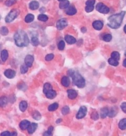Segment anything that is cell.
Segmentation results:
<instances>
[{"label": "cell", "instance_id": "obj_1", "mask_svg": "<svg viewBox=\"0 0 126 136\" xmlns=\"http://www.w3.org/2000/svg\"><path fill=\"white\" fill-rule=\"evenodd\" d=\"M125 14V11H122L120 13L114 14V15L109 17L108 19V26L111 28H113V29L119 28L121 25Z\"/></svg>", "mask_w": 126, "mask_h": 136}, {"label": "cell", "instance_id": "obj_2", "mask_svg": "<svg viewBox=\"0 0 126 136\" xmlns=\"http://www.w3.org/2000/svg\"><path fill=\"white\" fill-rule=\"evenodd\" d=\"M14 39L16 45L19 47H27L29 44L30 41L27 34L22 30H19L15 33Z\"/></svg>", "mask_w": 126, "mask_h": 136}, {"label": "cell", "instance_id": "obj_3", "mask_svg": "<svg viewBox=\"0 0 126 136\" xmlns=\"http://www.w3.org/2000/svg\"><path fill=\"white\" fill-rule=\"evenodd\" d=\"M69 76L73 79V83L79 88H83L86 86V81L83 77L79 72L70 69L68 71Z\"/></svg>", "mask_w": 126, "mask_h": 136}, {"label": "cell", "instance_id": "obj_4", "mask_svg": "<svg viewBox=\"0 0 126 136\" xmlns=\"http://www.w3.org/2000/svg\"><path fill=\"white\" fill-rule=\"evenodd\" d=\"M20 14V11L19 9H12L9 13L8 14V15L6 16V19H5V21L6 23H10L12 22L13 20H15L17 17L18 15Z\"/></svg>", "mask_w": 126, "mask_h": 136}, {"label": "cell", "instance_id": "obj_5", "mask_svg": "<svg viewBox=\"0 0 126 136\" xmlns=\"http://www.w3.org/2000/svg\"><path fill=\"white\" fill-rule=\"evenodd\" d=\"M96 9L100 13L104 14H106L110 12L109 7H108L106 5L101 3V2H99V3L97 4V6H96Z\"/></svg>", "mask_w": 126, "mask_h": 136}, {"label": "cell", "instance_id": "obj_6", "mask_svg": "<svg viewBox=\"0 0 126 136\" xmlns=\"http://www.w3.org/2000/svg\"><path fill=\"white\" fill-rule=\"evenodd\" d=\"M68 25V22L66 19H61L57 22V28L59 30H62L65 27H66Z\"/></svg>", "mask_w": 126, "mask_h": 136}, {"label": "cell", "instance_id": "obj_7", "mask_svg": "<svg viewBox=\"0 0 126 136\" xmlns=\"http://www.w3.org/2000/svg\"><path fill=\"white\" fill-rule=\"evenodd\" d=\"M87 107L86 106H81L79 109V111L76 114V118L77 119H82L83 118H84L86 115L87 113Z\"/></svg>", "mask_w": 126, "mask_h": 136}, {"label": "cell", "instance_id": "obj_8", "mask_svg": "<svg viewBox=\"0 0 126 136\" xmlns=\"http://www.w3.org/2000/svg\"><path fill=\"white\" fill-rule=\"evenodd\" d=\"M34 56L31 55H28L25 58V64L28 68H31L34 62Z\"/></svg>", "mask_w": 126, "mask_h": 136}, {"label": "cell", "instance_id": "obj_9", "mask_svg": "<svg viewBox=\"0 0 126 136\" xmlns=\"http://www.w3.org/2000/svg\"><path fill=\"white\" fill-rule=\"evenodd\" d=\"M4 75L7 78V79H11L15 77L16 72H15V70H12V69H9L5 70L4 72Z\"/></svg>", "mask_w": 126, "mask_h": 136}, {"label": "cell", "instance_id": "obj_10", "mask_svg": "<svg viewBox=\"0 0 126 136\" xmlns=\"http://www.w3.org/2000/svg\"><path fill=\"white\" fill-rule=\"evenodd\" d=\"M92 26L96 30L100 31L103 27V23L100 20H96L92 23Z\"/></svg>", "mask_w": 126, "mask_h": 136}, {"label": "cell", "instance_id": "obj_11", "mask_svg": "<svg viewBox=\"0 0 126 136\" xmlns=\"http://www.w3.org/2000/svg\"><path fill=\"white\" fill-rule=\"evenodd\" d=\"M67 94L68 97L70 99H74L75 98H76V97L78 96V93L76 90H74L70 89L67 90Z\"/></svg>", "mask_w": 126, "mask_h": 136}, {"label": "cell", "instance_id": "obj_12", "mask_svg": "<svg viewBox=\"0 0 126 136\" xmlns=\"http://www.w3.org/2000/svg\"><path fill=\"white\" fill-rule=\"evenodd\" d=\"M37 128H38V124H37L36 123H31L27 129L28 133H29L30 134H32L33 133H34V132L36 131Z\"/></svg>", "mask_w": 126, "mask_h": 136}, {"label": "cell", "instance_id": "obj_13", "mask_svg": "<svg viewBox=\"0 0 126 136\" xmlns=\"http://www.w3.org/2000/svg\"><path fill=\"white\" fill-rule=\"evenodd\" d=\"M66 14L68 15H75L77 12L76 9L75 8V7L73 6H69L68 7H67L65 11Z\"/></svg>", "mask_w": 126, "mask_h": 136}, {"label": "cell", "instance_id": "obj_14", "mask_svg": "<svg viewBox=\"0 0 126 136\" xmlns=\"http://www.w3.org/2000/svg\"><path fill=\"white\" fill-rule=\"evenodd\" d=\"M30 124V123L29 121L28 120H23L20 123V124H19V126H20V128L23 131H25L26 129H28V126Z\"/></svg>", "mask_w": 126, "mask_h": 136}, {"label": "cell", "instance_id": "obj_15", "mask_svg": "<svg viewBox=\"0 0 126 136\" xmlns=\"http://www.w3.org/2000/svg\"><path fill=\"white\" fill-rule=\"evenodd\" d=\"M65 40L68 44H73L76 42V39L73 36L70 35H66L65 36Z\"/></svg>", "mask_w": 126, "mask_h": 136}, {"label": "cell", "instance_id": "obj_16", "mask_svg": "<svg viewBox=\"0 0 126 136\" xmlns=\"http://www.w3.org/2000/svg\"><path fill=\"white\" fill-rule=\"evenodd\" d=\"M39 2L36 1H32L29 4L30 9L31 10H33V11L38 9L39 8Z\"/></svg>", "mask_w": 126, "mask_h": 136}, {"label": "cell", "instance_id": "obj_17", "mask_svg": "<svg viewBox=\"0 0 126 136\" xmlns=\"http://www.w3.org/2000/svg\"><path fill=\"white\" fill-rule=\"evenodd\" d=\"M47 99H52L55 98L57 96V93L56 91L54 90L53 89L50 90L49 91L47 92L46 94H45Z\"/></svg>", "mask_w": 126, "mask_h": 136}, {"label": "cell", "instance_id": "obj_18", "mask_svg": "<svg viewBox=\"0 0 126 136\" xmlns=\"http://www.w3.org/2000/svg\"><path fill=\"white\" fill-rule=\"evenodd\" d=\"M61 83L63 87H68L70 86V79L68 77L66 76H63L61 80Z\"/></svg>", "mask_w": 126, "mask_h": 136}, {"label": "cell", "instance_id": "obj_19", "mask_svg": "<svg viewBox=\"0 0 126 136\" xmlns=\"http://www.w3.org/2000/svg\"><path fill=\"white\" fill-rule=\"evenodd\" d=\"M7 102H8V99L6 96H1L0 97V107H6L7 104Z\"/></svg>", "mask_w": 126, "mask_h": 136}, {"label": "cell", "instance_id": "obj_20", "mask_svg": "<svg viewBox=\"0 0 126 136\" xmlns=\"http://www.w3.org/2000/svg\"><path fill=\"white\" fill-rule=\"evenodd\" d=\"M109 110L106 107H104V108L101 109L100 110V116L101 118H105L107 116H108L109 113Z\"/></svg>", "mask_w": 126, "mask_h": 136}, {"label": "cell", "instance_id": "obj_21", "mask_svg": "<svg viewBox=\"0 0 126 136\" xmlns=\"http://www.w3.org/2000/svg\"><path fill=\"white\" fill-rule=\"evenodd\" d=\"M28 107V103L25 101H22L20 102V103L19 104V109H20V111L22 112H25L27 110Z\"/></svg>", "mask_w": 126, "mask_h": 136}, {"label": "cell", "instance_id": "obj_22", "mask_svg": "<svg viewBox=\"0 0 126 136\" xmlns=\"http://www.w3.org/2000/svg\"><path fill=\"white\" fill-rule=\"evenodd\" d=\"M70 5V2L68 0H64L60 2V4H59V7L61 9H66L69 7Z\"/></svg>", "mask_w": 126, "mask_h": 136}, {"label": "cell", "instance_id": "obj_23", "mask_svg": "<svg viewBox=\"0 0 126 136\" xmlns=\"http://www.w3.org/2000/svg\"><path fill=\"white\" fill-rule=\"evenodd\" d=\"M52 90V87L50 83H46L44 85L43 87V93H44L45 94L47 93L48 91H49L50 90Z\"/></svg>", "mask_w": 126, "mask_h": 136}, {"label": "cell", "instance_id": "obj_24", "mask_svg": "<svg viewBox=\"0 0 126 136\" xmlns=\"http://www.w3.org/2000/svg\"><path fill=\"white\" fill-rule=\"evenodd\" d=\"M9 56L8 52L6 50H3L1 52V58L3 61H6L7 60Z\"/></svg>", "mask_w": 126, "mask_h": 136}, {"label": "cell", "instance_id": "obj_25", "mask_svg": "<svg viewBox=\"0 0 126 136\" xmlns=\"http://www.w3.org/2000/svg\"><path fill=\"white\" fill-rule=\"evenodd\" d=\"M119 128L121 130L126 129V118H124L121 120L119 123Z\"/></svg>", "mask_w": 126, "mask_h": 136}, {"label": "cell", "instance_id": "obj_26", "mask_svg": "<svg viewBox=\"0 0 126 136\" xmlns=\"http://www.w3.org/2000/svg\"><path fill=\"white\" fill-rule=\"evenodd\" d=\"M34 16L32 14H29L26 15L25 18V22L26 23H31L34 20Z\"/></svg>", "mask_w": 126, "mask_h": 136}, {"label": "cell", "instance_id": "obj_27", "mask_svg": "<svg viewBox=\"0 0 126 136\" xmlns=\"http://www.w3.org/2000/svg\"><path fill=\"white\" fill-rule=\"evenodd\" d=\"M59 107V104H57V102L52 104L50 105L48 107V110L50 112H54L56 111L57 109Z\"/></svg>", "mask_w": 126, "mask_h": 136}, {"label": "cell", "instance_id": "obj_28", "mask_svg": "<svg viewBox=\"0 0 126 136\" xmlns=\"http://www.w3.org/2000/svg\"><path fill=\"white\" fill-rule=\"evenodd\" d=\"M108 63L113 66H117L119 65V62H118V60H114L113 58H110L108 59Z\"/></svg>", "mask_w": 126, "mask_h": 136}, {"label": "cell", "instance_id": "obj_29", "mask_svg": "<svg viewBox=\"0 0 126 136\" xmlns=\"http://www.w3.org/2000/svg\"><path fill=\"white\" fill-rule=\"evenodd\" d=\"M33 118L36 120H39L41 118V115L39 112L34 111L33 113Z\"/></svg>", "mask_w": 126, "mask_h": 136}, {"label": "cell", "instance_id": "obj_30", "mask_svg": "<svg viewBox=\"0 0 126 136\" xmlns=\"http://www.w3.org/2000/svg\"><path fill=\"white\" fill-rule=\"evenodd\" d=\"M31 42H32V44L33 45V46H38L39 45V39L37 37L34 36L32 38V40H31Z\"/></svg>", "mask_w": 126, "mask_h": 136}, {"label": "cell", "instance_id": "obj_31", "mask_svg": "<svg viewBox=\"0 0 126 136\" xmlns=\"http://www.w3.org/2000/svg\"><path fill=\"white\" fill-rule=\"evenodd\" d=\"M38 19L39 20V21L46 22L47 21V20H48V17H47L46 15H45V14H42L38 15Z\"/></svg>", "mask_w": 126, "mask_h": 136}, {"label": "cell", "instance_id": "obj_32", "mask_svg": "<svg viewBox=\"0 0 126 136\" xmlns=\"http://www.w3.org/2000/svg\"><path fill=\"white\" fill-rule=\"evenodd\" d=\"M54 131V127L52 126H50L49 128H48L47 131L45 132L43 134V136H51L52 135V132Z\"/></svg>", "mask_w": 126, "mask_h": 136}, {"label": "cell", "instance_id": "obj_33", "mask_svg": "<svg viewBox=\"0 0 126 136\" xmlns=\"http://www.w3.org/2000/svg\"><path fill=\"white\" fill-rule=\"evenodd\" d=\"M111 56V58H113L114 59V60H118V61H119V59H120V54H119V52H112Z\"/></svg>", "mask_w": 126, "mask_h": 136}, {"label": "cell", "instance_id": "obj_34", "mask_svg": "<svg viewBox=\"0 0 126 136\" xmlns=\"http://www.w3.org/2000/svg\"><path fill=\"white\" fill-rule=\"evenodd\" d=\"M112 39V36L110 34H106L103 36V40L105 42H110Z\"/></svg>", "mask_w": 126, "mask_h": 136}, {"label": "cell", "instance_id": "obj_35", "mask_svg": "<svg viewBox=\"0 0 126 136\" xmlns=\"http://www.w3.org/2000/svg\"><path fill=\"white\" fill-rule=\"evenodd\" d=\"M0 32H1V34H2V36H6L8 34L9 30H8V29L6 27V26H2V27L1 28Z\"/></svg>", "mask_w": 126, "mask_h": 136}, {"label": "cell", "instance_id": "obj_36", "mask_svg": "<svg viewBox=\"0 0 126 136\" xmlns=\"http://www.w3.org/2000/svg\"><path fill=\"white\" fill-rule=\"evenodd\" d=\"M57 47L59 50H63V49L65 48V42H64L63 41H60V42H59V44H58Z\"/></svg>", "mask_w": 126, "mask_h": 136}, {"label": "cell", "instance_id": "obj_37", "mask_svg": "<svg viewBox=\"0 0 126 136\" xmlns=\"http://www.w3.org/2000/svg\"><path fill=\"white\" fill-rule=\"evenodd\" d=\"M28 70V67L26 65H25V64L24 65H22V66L20 67V72H21L22 74H25V73L27 72Z\"/></svg>", "mask_w": 126, "mask_h": 136}, {"label": "cell", "instance_id": "obj_38", "mask_svg": "<svg viewBox=\"0 0 126 136\" xmlns=\"http://www.w3.org/2000/svg\"><path fill=\"white\" fill-rule=\"evenodd\" d=\"M70 113V108L68 106H65L62 109V113L63 115H66Z\"/></svg>", "mask_w": 126, "mask_h": 136}, {"label": "cell", "instance_id": "obj_39", "mask_svg": "<svg viewBox=\"0 0 126 136\" xmlns=\"http://www.w3.org/2000/svg\"><path fill=\"white\" fill-rule=\"evenodd\" d=\"M117 113H118V111H117L116 109H114V108H113L111 109V111L109 112L108 116H110V117H111V118L114 117V116H115L116 115Z\"/></svg>", "mask_w": 126, "mask_h": 136}, {"label": "cell", "instance_id": "obj_40", "mask_svg": "<svg viewBox=\"0 0 126 136\" xmlns=\"http://www.w3.org/2000/svg\"><path fill=\"white\" fill-rule=\"evenodd\" d=\"M98 113L97 112L94 111L91 114V118L94 120H97L98 119Z\"/></svg>", "mask_w": 126, "mask_h": 136}, {"label": "cell", "instance_id": "obj_41", "mask_svg": "<svg viewBox=\"0 0 126 136\" xmlns=\"http://www.w3.org/2000/svg\"><path fill=\"white\" fill-rule=\"evenodd\" d=\"M16 2V0H7V1H6V2H5V4L7 6H8V7H9V6L14 5Z\"/></svg>", "mask_w": 126, "mask_h": 136}, {"label": "cell", "instance_id": "obj_42", "mask_svg": "<svg viewBox=\"0 0 126 136\" xmlns=\"http://www.w3.org/2000/svg\"><path fill=\"white\" fill-rule=\"evenodd\" d=\"M54 58V55L52 54V53H50V54H47L46 55L45 60H46V61H50L53 60Z\"/></svg>", "mask_w": 126, "mask_h": 136}, {"label": "cell", "instance_id": "obj_43", "mask_svg": "<svg viewBox=\"0 0 126 136\" xmlns=\"http://www.w3.org/2000/svg\"><path fill=\"white\" fill-rule=\"evenodd\" d=\"M94 9V6H86L85 7V10L87 12H91L93 11Z\"/></svg>", "mask_w": 126, "mask_h": 136}, {"label": "cell", "instance_id": "obj_44", "mask_svg": "<svg viewBox=\"0 0 126 136\" xmlns=\"http://www.w3.org/2000/svg\"><path fill=\"white\" fill-rule=\"evenodd\" d=\"M95 0H87L86 2V6H94Z\"/></svg>", "mask_w": 126, "mask_h": 136}, {"label": "cell", "instance_id": "obj_45", "mask_svg": "<svg viewBox=\"0 0 126 136\" xmlns=\"http://www.w3.org/2000/svg\"><path fill=\"white\" fill-rule=\"evenodd\" d=\"M121 109L125 113H126V102H123L121 105Z\"/></svg>", "mask_w": 126, "mask_h": 136}, {"label": "cell", "instance_id": "obj_46", "mask_svg": "<svg viewBox=\"0 0 126 136\" xmlns=\"http://www.w3.org/2000/svg\"><path fill=\"white\" fill-rule=\"evenodd\" d=\"M24 87H27L25 83H22V84H20V85L19 84V85H18V88H19L20 90H23V91H25V90L27 89V88H24Z\"/></svg>", "mask_w": 126, "mask_h": 136}, {"label": "cell", "instance_id": "obj_47", "mask_svg": "<svg viewBox=\"0 0 126 136\" xmlns=\"http://www.w3.org/2000/svg\"><path fill=\"white\" fill-rule=\"evenodd\" d=\"M11 133H9V131H4L3 133H1L0 135L1 136H11Z\"/></svg>", "mask_w": 126, "mask_h": 136}, {"label": "cell", "instance_id": "obj_48", "mask_svg": "<svg viewBox=\"0 0 126 136\" xmlns=\"http://www.w3.org/2000/svg\"><path fill=\"white\" fill-rule=\"evenodd\" d=\"M86 31H87V29H86V28H85V27H83V28H81V31H82V33H86Z\"/></svg>", "mask_w": 126, "mask_h": 136}, {"label": "cell", "instance_id": "obj_49", "mask_svg": "<svg viewBox=\"0 0 126 136\" xmlns=\"http://www.w3.org/2000/svg\"><path fill=\"white\" fill-rule=\"evenodd\" d=\"M123 66L125 68H126V59H125V60H124V61H123Z\"/></svg>", "mask_w": 126, "mask_h": 136}, {"label": "cell", "instance_id": "obj_50", "mask_svg": "<svg viewBox=\"0 0 126 136\" xmlns=\"http://www.w3.org/2000/svg\"><path fill=\"white\" fill-rule=\"evenodd\" d=\"M61 121H62V119H61V118H59V119H58L57 120V121H56V123L58 124V123H61Z\"/></svg>", "mask_w": 126, "mask_h": 136}, {"label": "cell", "instance_id": "obj_51", "mask_svg": "<svg viewBox=\"0 0 126 136\" xmlns=\"http://www.w3.org/2000/svg\"><path fill=\"white\" fill-rule=\"evenodd\" d=\"M17 134L16 133H12L11 134V136H17Z\"/></svg>", "mask_w": 126, "mask_h": 136}, {"label": "cell", "instance_id": "obj_52", "mask_svg": "<svg viewBox=\"0 0 126 136\" xmlns=\"http://www.w3.org/2000/svg\"><path fill=\"white\" fill-rule=\"evenodd\" d=\"M124 33L126 34V25H125V26L124 27Z\"/></svg>", "mask_w": 126, "mask_h": 136}, {"label": "cell", "instance_id": "obj_53", "mask_svg": "<svg viewBox=\"0 0 126 136\" xmlns=\"http://www.w3.org/2000/svg\"><path fill=\"white\" fill-rule=\"evenodd\" d=\"M58 1H60V2H61V1H64V0H58Z\"/></svg>", "mask_w": 126, "mask_h": 136}, {"label": "cell", "instance_id": "obj_54", "mask_svg": "<svg viewBox=\"0 0 126 136\" xmlns=\"http://www.w3.org/2000/svg\"><path fill=\"white\" fill-rule=\"evenodd\" d=\"M125 55L126 56V53H125Z\"/></svg>", "mask_w": 126, "mask_h": 136}, {"label": "cell", "instance_id": "obj_55", "mask_svg": "<svg viewBox=\"0 0 126 136\" xmlns=\"http://www.w3.org/2000/svg\"><path fill=\"white\" fill-rule=\"evenodd\" d=\"M0 19H1V17H0Z\"/></svg>", "mask_w": 126, "mask_h": 136}]
</instances>
